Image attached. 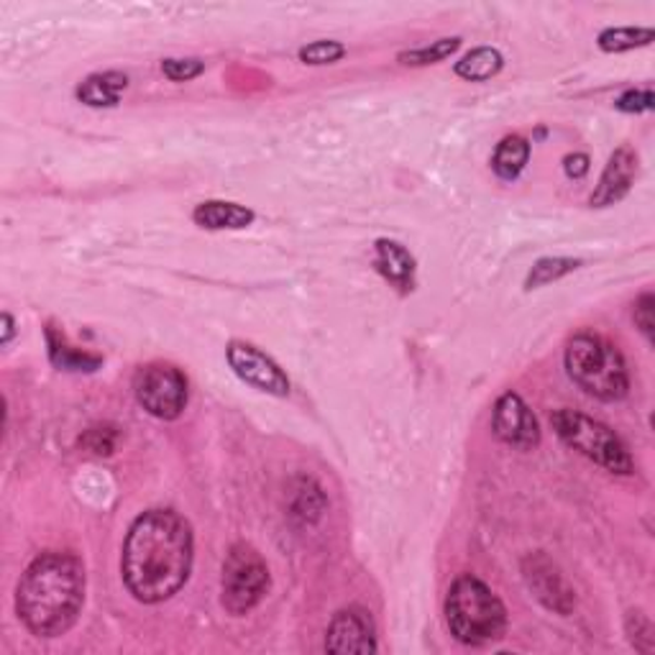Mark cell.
Segmentation results:
<instances>
[{
  "mask_svg": "<svg viewBox=\"0 0 655 655\" xmlns=\"http://www.w3.org/2000/svg\"><path fill=\"white\" fill-rule=\"evenodd\" d=\"M195 540L184 517L172 510H146L133 519L120 553V576L137 602L172 600L188 583Z\"/></svg>",
  "mask_w": 655,
  "mask_h": 655,
  "instance_id": "cell-1",
  "label": "cell"
},
{
  "mask_svg": "<svg viewBox=\"0 0 655 655\" xmlns=\"http://www.w3.org/2000/svg\"><path fill=\"white\" fill-rule=\"evenodd\" d=\"M88 574L73 553L47 551L21 574L16 615L37 638H60L75 628L85 604Z\"/></svg>",
  "mask_w": 655,
  "mask_h": 655,
  "instance_id": "cell-2",
  "label": "cell"
},
{
  "mask_svg": "<svg viewBox=\"0 0 655 655\" xmlns=\"http://www.w3.org/2000/svg\"><path fill=\"white\" fill-rule=\"evenodd\" d=\"M446 625L464 645L497 643L508 630V609L481 579L459 576L446 594Z\"/></svg>",
  "mask_w": 655,
  "mask_h": 655,
  "instance_id": "cell-3",
  "label": "cell"
},
{
  "mask_svg": "<svg viewBox=\"0 0 655 655\" xmlns=\"http://www.w3.org/2000/svg\"><path fill=\"white\" fill-rule=\"evenodd\" d=\"M566 372L576 387L602 402H617L628 395L630 374L622 354L607 338L581 331L566 344Z\"/></svg>",
  "mask_w": 655,
  "mask_h": 655,
  "instance_id": "cell-4",
  "label": "cell"
},
{
  "mask_svg": "<svg viewBox=\"0 0 655 655\" xmlns=\"http://www.w3.org/2000/svg\"><path fill=\"white\" fill-rule=\"evenodd\" d=\"M551 425L555 436L564 440L566 446H571L574 451L587 455L589 461L607 468V472L619 476L635 472V461H632L628 446L622 444V438L609 425L600 423V420L561 408L551 415Z\"/></svg>",
  "mask_w": 655,
  "mask_h": 655,
  "instance_id": "cell-5",
  "label": "cell"
},
{
  "mask_svg": "<svg viewBox=\"0 0 655 655\" xmlns=\"http://www.w3.org/2000/svg\"><path fill=\"white\" fill-rule=\"evenodd\" d=\"M269 587H272V576L261 553L248 543L231 545L220 571V604L228 615H248L259 607Z\"/></svg>",
  "mask_w": 655,
  "mask_h": 655,
  "instance_id": "cell-6",
  "label": "cell"
},
{
  "mask_svg": "<svg viewBox=\"0 0 655 655\" xmlns=\"http://www.w3.org/2000/svg\"><path fill=\"white\" fill-rule=\"evenodd\" d=\"M137 402L156 420H177L188 408V376L175 364L152 361L133 374Z\"/></svg>",
  "mask_w": 655,
  "mask_h": 655,
  "instance_id": "cell-7",
  "label": "cell"
},
{
  "mask_svg": "<svg viewBox=\"0 0 655 655\" xmlns=\"http://www.w3.org/2000/svg\"><path fill=\"white\" fill-rule=\"evenodd\" d=\"M226 361L233 369V374L248 387L265 391L272 397H287L292 384L284 369L277 364L272 356H267L261 348H256L246 341H231L226 346Z\"/></svg>",
  "mask_w": 655,
  "mask_h": 655,
  "instance_id": "cell-8",
  "label": "cell"
},
{
  "mask_svg": "<svg viewBox=\"0 0 655 655\" xmlns=\"http://www.w3.org/2000/svg\"><path fill=\"white\" fill-rule=\"evenodd\" d=\"M491 431L495 436L519 451H530L540 444V428L532 410L515 391H504L491 412Z\"/></svg>",
  "mask_w": 655,
  "mask_h": 655,
  "instance_id": "cell-9",
  "label": "cell"
},
{
  "mask_svg": "<svg viewBox=\"0 0 655 655\" xmlns=\"http://www.w3.org/2000/svg\"><path fill=\"white\" fill-rule=\"evenodd\" d=\"M523 576L528 581V589L536 594V600L543 604L545 609L555 612V615L566 617L571 615L576 596L574 589L568 587L564 574L558 571V566L543 553H532L523 561Z\"/></svg>",
  "mask_w": 655,
  "mask_h": 655,
  "instance_id": "cell-10",
  "label": "cell"
},
{
  "mask_svg": "<svg viewBox=\"0 0 655 655\" xmlns=\"http://www.w3.org/2000/svg\"><path fill=\"white\" fill-rule=\"evenodd\" d=\"M374 619L364 607L341 609L331 619L325 632V651L336 655H369L376 653Z\"/></svg>",
  "mask_w": 655,
  "mask_h": 655,
  "instance_id": "cell-11",
  "label": "cell"
},
{
  "mask_svg": "<svg viewBox=\"0 0 655 655\" xmlns=\"http://www.w3.org/2000/svg\"><path fill=\"white\" fill-rule=\"evenodd\" d=\"M638 177V154L630 146H619L615 154L609 156L607 167L600 177V184L589 197L592 208H609L622 201L625 195L632 190V182Z\"/></svg>",
  "mask_w": 655,
  "mask_h": 655,
  "instance_id": "cell-12",
  "label": "cell"
},
{
  "mask_svg": "<svg viewBox=\"0 0 655 655\" xmlns=\"http://www.w3.org/2000/svg\"><path fill=\"white\" fill-rule=\"evenodd\" d=\"M374 267L391 287L408 295L415 287V259L402 244L389 239H380L374 244Z\"/></svg>",
  "mask_w": 655,
  "mask_h": 655,
  "instance_id": "cell-13",
  "label": "cell"
},
{
  "mask_svg": "<svg viewBox=\"0 0 655 655\" xmlns=\"http://www.w3.org/2000/svg\"><path fill=\"white\" fill-rule=\"evenodd\" d=\"M254 210L228 201H205L192 210V220L208 231H241L254 223Z\"/></svg>",
  "mask_w": 655,
  "mask_h": 655,
  "instance_id": "cell-14",
  "label": "cell"
},
{
  "mask_svg": "<svg viewBox=\"0 0 655 655\" xmlns=\"http://www.w3.org/2000/svg\"><path fill=\"white\" fill-rule=\"evenodd\" d=\"M128 88V77L124 73H98L85 77L77 85V101L90 105V108H116L120 92Z\"/></svg>",
  "mask_w": 655,
  "mask_h": 655,
  "instance_id": "cell-15",
  "label": "cell"
},
{
  "mask_svg": "<svg viewBox=\"0 0 655 655\" xmlns=\"http://www.w3.org/2000/svg\"><path fill=\"white\" fill-rule=\"evenodd\" d=\"M502 67H504V56L500 49L479 47V49H472V52L455 62V75L468 82H484V80H491V77L500 73Z\"/></svg>",
  "mask_w": 655,
  "mask_h": 655,
  "instance_id": "cell-16",
  "label": "cell"
},
{
  "mask_svg": "<svg viewBox=\"0 0 655 655\" xmlns=\"http://www.w3.org/2000/svg\"><path fill=\"white\" fill-rule=\"evenodd\" d=\"M530 159V144L523 137H508L502 139L495 149V156H491V169L500 180H517L523 175L525 164Z\"/></svg>",
  "mask_w": 655,
  "mask_h": 655,
  "instance_id": "cell-17",
  "label": "cell"
},
{
  "mask_svg": "<svg viewBox=\"0 0 655 655\" xmlns=\"http://www.w3.org/2000/svg\"><path fill=\"white\" fill-rule=\"evenodd\" d=\"M49 338V359H52L54 367L64 369V372H95L98 367L103 364L101 356H92L88 351H80V348L69 346L64 336H56V333L49 328L47 331Z\"/></svg>",
  "mask_w": 655,
  "mask_h": 655,
  "instance_id": "cell-18",
  "label": "cell"
},
{
  "mask_svg": "<svg viewBox=\"0 0 655 655\" xmlns=\"http://www.w3.org/2000/svg\"><path fill=\"white\" fill-rule=\"evenodd\" d=\"M655 34L653 28H632V26H617V28H604L596 39L602 52L607 54H619V52H632V49L653 44Z\"/></svg>",
  "mask_w": 655,
  "mask_h": 655,
  "instance_id": "cell-19",
  "label": "cell"
},
{
  "mask_svg": "<svg viewBox=\"0 0 655 655\" xmlns=\"http://www.w3.org/2000/svg\"><path fill=\"white\" fill-rule=\"evenodd\" d=\"M579 259H566V256H548V259H538L532 265L528 280H525V290H538L545 284L558 282L561 277L571 274L574 269H579Z\"/></svg>",
  "mask_w": 655,
  "mask_h": 655,
  "instance_id": "cell-20",
  "label": "cell"
},
{
  "mask_svg": "<svg viewBox=\"0 0 655 655\" xmlns=\"http://www.w3.org/2000/svg\"><path fill=\"white\" fill-rule=\"evenodd\" d=\"M461 39L459 37H448V39H438L433 41L428 47H420V49H410V52H402L397 60L402 64H408V67H425V64H438L444 62L446 56H451L459 52Z\"/></svg>",
  "mask_w": 655,
  "mask_h": 655,
  "instance_id": "cell-21",
  "label": "cell"
},
{
  "mask_svg": "<svg viewBox=\"0 0 655 655\" xmlns=\"http://www.w3.org/2000/svg\"><path fill=\"white\" fill-rule=\"evenodd\" d=\"M625 630H628V640L630 645L635 647L638 653H653L655 651V628L653 622L647 619L643 612H628V619H625Z\"/></svg>",
  "mask_w": 655,
  "mask_h": 655,
  "instance_id": "cell-22",
  "label": "cell"
},
{
  "mask_svg": "<svg viewBox=\"0 0 655 655\" xmlns=\"http://www.w3.org/2000/svg\"><path fill=\"white\" fill-rule=\"evenodd\" d=\"M344 54H346V47L341 44V41L320 39L300 49V62L310 64V67H323V64L338 62Z\"/></svg>",
  "mask_w": 655,
  "mask_h": 655,
  "instance_id": "cell-23",
  "label": "cell"
},
{
  "mask_svg": "<svg viewBox=\"0 0 655 655\" xmlns=\"http://www.w3.org/2000/svg\"><path fill=\"white\" fill-rule=\"evenodd\" d=\"M162 73L172 82H190L205 73V62L197 56H182V60H164Z\"/></svg>",
  "mask_w": 655,
  "mask_h": 655,
  "instance_id": "cell-24",
  "label": "cell"
},
{
  "mask_svg": "<svg viewBox=\"0 0 655 655\" xmlns=\"http://www.w3.org/2000/svg\"><path fill=\"white\" fill-rule=\"evenodd\" d=\"M655 297L651 292H643V295L635 300V310H632V318H635V325L640 328V333L651 341L655 338Z\"/></svg>",
  "mask_w": 655,
  "mask_h": 655,
  "instance_id": "cell-25",
  "label": "cell"
},
{
  "mask_svg": "<svg viewBox=\"0 0 655 655\" xmlns=\"http://www.w3.org/2000/svg\"><path fill=\"white\" fill-rule=\"evenodd\" d=\"M116 438L118 436L113 428H90L85 433L82 446L95 455H111L113 448H116Z\"/></svg>",
  "mask_w": 655,
  "mask_h": 655,
  "instance_id": "cell-26",
  "label": "cell"
},
{
  "mask_svg": "<svg viewBox=\"0 0 655 655\" xmlns=\"http://www.w3.org/2000/svg\"><path fill=\"white\" fill-rule=\"evenodd\" d=\"M615 108L622 113H645L653 108V92L651 90H628L615 101Z\"/></svg>",
  "mask_w": 655,
  "mask_h": 655,
  "instance_id": "cell-27",
  "label": "cell"
},
{
  "mask_svg": "<svg viewBox=\"0 0 655 655\" xmlns=\"http://www.w3.org/2000/svg\"><path fill=\"white\" fill-rule=\"evenodd\" d=\"M564 172L571 180H581L589 172V156L587 154H568L564 159Z\"/></svg>",
  "mask_w": 655,
  "mask_h": 655,
  "instance_id": "cell-28",
  "label": "cell"
},
{
  "mask_svg": "<svg viewBox=\"0 0 655 655\" xmlns=\"http://www.w3.org/2000/svg\"><path fill=\"white\" fill-rule=\"evenodd\" d=\"M3 336H0V344L3 346H9L11 344V338L16 336V323H13V316L11 312H3Z\"/></svg>",
  "mask_w": 655,
  "mask_h": 655,
  "instance_id": "cell-29",
  "label": "cell"
}]
</instances>
